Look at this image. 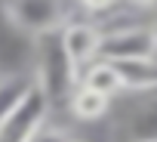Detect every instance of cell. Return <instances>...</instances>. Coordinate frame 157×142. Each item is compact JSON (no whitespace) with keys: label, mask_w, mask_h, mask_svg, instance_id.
<instances>
[{"label":"cell","mask_w":157,"mask_h":142,"mask_svg":"<svg viewBox=\"0 0 157 142\" xmlns=\"http://www.w3.org/2000/svg\"><path fill=\"white\" fill-rule=\"evenodd\" d=\"M0 77H3V74H0Z\"/></svg>","instance_id":"7c38bea8"},{"label":"cell","mask_w":157,"mask_h":142,"mask_svg":"<svg viewBox=\"0 0 157 142\" xmlns=\"http://www.w3.org/2000/svg\"><path fill=\"white\" fill-rule=\"evenodd\" d=\"M34 142H74V139H71V133H68L62 124H56V120L49 117V120L43 124V130L34 136Z\"/></svg>","instance_id":"9c48e42d"},{"label":"cell","mask_w":157,"mask_h":142,"mask_svg":"<svg viewBox=\"0 0 157 142\" xmlns=\"http://www.w3.org/2000/svg\"><path fill=\"white\" fill-rule=\"evenodd\" d=\"M151 22H154V31H157V16H154V19H151Z\"/></svg>","instance_id":"30bf717a"},{"label":"cell","mask_w":157,"mask_h":142,"mask_svg":"<svg viewBox=\"0 0 157 142\" xmlns=\"http://www.w3.org/2000/svg\"><path fill=\"white\" fill-rule=\"evenodd\" d=\"M111 105H114V102H111L108 96H102V93H96V90H90V87H77V93H74L68 111H71L77 120L93 124V120H108Z\"/></svg>","instance_id":"52a82bcc"},{"label":"cell","mask_w":157,"mask_h":142,"mask_svg":"<svg viewBox=\"0 0 157 142\" xmlns=\"http://www.w3.org/2000/svg\"><path fill=\"white\" fill-rule=\"evenodd\" d=\"M3 16L13 28L37 40V37L65 31L77 19V6L56 3V0H13V3H3Z\"/></svg>","instance_id":"3957f363"},{"label":"cell","mask_w":157,"mask_h":142,"mask_svg":"<svg viewBox=\"0 0 157 142\" xmlns=\"http://www.w3.org/2000/svg\"><path fill=\"white\" fill-rule=\"evenodd\" d=\"M80 87H90V90H96V93L108 96L111 102H114V99H120V96L126 93L123 77H120V68H117L114 62H105V59L93 62V65L83 71V74H80Z\"/></svg>","instance_id":"8992f818"},{"label":"cell","mask_w":157,"mask_h":142,"mask_svg":"<svg viewBox=\"0 0 157 142\" xmlns=\"http://www.w3.org/2000/svg\"><path fill=\"white\" fill-rule=\"evenodd\" d=\"M34 84L40 87V93L49 99L52 108L59 105H71L77 87H80V71L74 68L68 49H65V40H62V31L59 34H46V37H37L34 40Z\"/></svg>","instance_id":"6da1fadb"},{"label":"cell","mask_w":157,"mask_h":142,"mask_svg":"<svg viewBox=\"0 0 157 142\" xmlns=\"http://www.w3.org/2000/svg\"><path fill=\"white\" fill-rule=\"evenodd\" d=\"M62 40H65V49H68L74 68L80 71V74H83L93 62L102 59V28H99L96 22H90V19H80V16H77V19L62 31Z\"/></svg>","instance_id":"5b68a950"},{"label":"cell","mask_w":157,"mask_h":142,"mask_svg":"<svg viewBox=\"0 0 157 142\" xmlns=\"http://www.w3.org/2000/svg\"><path fill=\"white\" fill-rule=\"evenodd\" d=\"M126 93H154L157 90V59H145V62H126L117 65Z\"/></svg>","instance_id":"ba28073f"},{"label":"cell","mask_w":157,"mask_h":142,"mask_svg":"<svg viewBox=\"0 0 157 142\" xmlns=\"http://www.w3.org/2000/svg\"><path fill=\"white\" fill-rule=\"evenodd\" d=\"M49 117H52V105L34 84V90L0 120V142H34V136L43 130Z\"/></svg>","instance_id":"277c9868"},{"label":"cell","mask_w":157,"mask_h":142,"mask_svg":"<svg viewBox=\"0 0 157 142\" xmlns=\"http://www.w3.org/2000/svg\"><path fill=\"white\" fill-rule=\"evenodd\" d=\"M74 142H80V139H74Z\"/></svg>","instance_id":"8fae6325"},{"label":"cell","mask_w":157,"mask_h":142,"mask_svg":"<svg viewBox=\"0 0 157 142\" xmlns=\"http://www.w3.org/2000/svg\"><path fill=\"white\" fill-rule=\"evenodd\" d=\"M108 142H157V90L123 93L108 114Z\"/></svg>","instance_id":"7a4b0ae2"}]
</instances>
